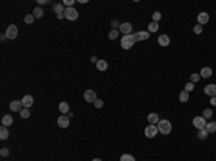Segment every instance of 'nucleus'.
<instances>
[{
    "mask_svg": "<svg viewBox=\"0 0 216 161\" xmlns=\"http://www.w3.org/2000/svg\"><path fill=\"white\" fill-rule=\"evenodd\" d=\"M45 3H48V0H38V5H45Z\"/></svg>",
    "mask_w": 216,
    "mask_h": 161,
    "instance_id": "obj_43",
    "label": "nucleus"
},
{
    "mask_svg": "<svg viewBox=\"0 0 216 161\" xmlns=\"http://www.w3.org/2000/svg\"><path fill=\"white\" fill-rule=\"evenodd\" d=\"M97 69L101 72H105L108 69V62L107 61H104V59H101V61L97 62Z\"/></svg>",
    "mask_w": 216,
    "mask_h": 161,
    "instance_id": "obj_19",
    "label": "nucleus"
},
{
    "mask_svg": "<svg viewBox=\"0 0 216 161\" xmlns=\"http://www.w3.org/2000/svg\"><path fill=\"white\" fill-rule=\"evenodd\" d=\"M157 134H159V128H157V125H151V124H148V127H146V129H144V135H146L147 138H154Z\"/></svg>",
    "mask_w": 216,
    "mask_h": 161,
    "instance_id": "obj_5",
    "label": "nucleus"
},
{
    "mask_svg": "<svg viewBox=\"0 0 216 161\" xmlns=\"http://www.w3.org/2000/svg\"><path fill=\"white\" fill-rule=\"evenodd\" d=\"M207 22H209V14H207L206 12H200V13L197 14V24L203 26V24H206Z\"/></svg>",
    "mask_w": 216,
    "mask_h": 161,
    "instance_id": "obj_10",
    "label": "nucleus"
},
{
    "mask_svg": "<svg viewBox=\"0 0 216 161\" xmlns=\"http://www.w3.org/2000/svg\"><path fill=\"white\" fill-rule=\"evenodd\" d=\"M157 30H159V23H156V22L148 23V32H150V33H154Z\"/></svg>",
    "mask_w": 216,
    "mask_h": 161,
    "instance_id": "obj_26",
    "label": "nucleus"
},
{
    "mask_svg": "<svg viewBox=\"0 0 216 161\" xmlns=\"http://www.w3.org/2000/svg\"><path fill=\"white\" fill-rule=\"evenodd\" d=\"M62 5L66 6V7H72V6L75 5V0H64V2H62Z\"/></svg>",
    "mask_w": 216,
    "mask_h": 161,
    "instance_id": "obj_36",
    "label": "nucleus"
},
{
    "mask_svg": "<svg viewBox=\"0 0 216 161\" xmlns=\"http://www.w3.org/2000/svg\"><path fill=\"white\" fill-rule=\"evenodd\" d=\"M193 32H195L196 35H200L202 33V26H200V24H196V26L193 28Z\"/></svg>",
    "mask_w": 216,
    "mask_h": 161,
    "instance_id": "obj_37",
    "label": "nucleus"
},
{
    "mask_svg": "<svg viewBox=\"0 0 216 161\" xmlns=\"http://www.w3.org/2000/svg\"><path fill=\"white\" fill-rule=\"evenodd\" d=\"M206 119L203 118V117H195L193 118V127L196 128L197 131H200V129H205L206 128Z\"/></svg>",
    "mask_w": 216,
    "mask_h": 161,
    "instance_id": "obj_4",
    "label": "nucleus"
},
{
    "mask_svg": "<svg viewBox=\"0 0 216 161\" xmlns=\"http://www.w3.org/2000/svg\"><path fill=\"white\" fill-rule=\"evenodd\" d=\"M195 89V84L193 82H187L186 85H184V91H187V92H192Z\"/></svg>",
    "mask_w": 216,
    "mask_h": 161,
    "instance_id": "obj_35",
    "label": "nucleus"
},
{
    "mask_svg": "<svg viewBox=\"0 0 216 161\" xmlns=\"http://www.w3.org/2000/svg\"><path fill=\"white\" fill-rule=\"evenodd\" d=\"M43 13H45V12H43V9L42 7H40V6H38V7H35V9H33V16H35V19H39V17H42L43 16Z\"/></svg>",
    "mask_w": 216,
    "mask_h": 161,
    "instance_id": "obj_23",
    "label": "nucleus"
},
{
    "mask_svg": "<svg viewBox=\"0 0 216 161\" xmlns=\"http://www.w3.org/2000/svg\"><path fill=\"white\" fill-rule=\"evenodd\" d=\"M148 38H150V32H148V30H140V32H136V33H134L136 42H138V40H147Z\"/></svg>",
    "mask_w": 216,
    "mask_h": 161,
    "instance_id": "obj_9",
    "label": "nucleus"
},
{
    "mask_svg": "<svg viewBox=\"0 0 216 161\" xmlns=\"http://www.w3.org/2000/svg\"><path fill=\"white\" fill-rule=\"evenodd\" d=\"M136 43V39H134V35H124L121 38V47L124 51H128L131 49Z\"/></svg>",
    "mask_w": 216,
    "mask_h": 161,
    "instance_id": "obj_2",
    "label": "nucleus"
},
{
    "mask_svg": "<svg viewBox=\"0 0 216 161\" xmlns=\"http://www.w3.org/2000/svg\"><path fill=\"white\" fill-rule=\"evenodd\" d=\"M22 105H23V108H30L33 105V96L32 95H25L23 98H22Z\"/></svg>",
    "mask_w": 216,
    "mask_h": 161,
    "instance_id": "obj_13",
    "label": "nucleus"
},
{
    "mask_svg": "<svg viewBox=\"0 0 216 161\" xmlns=\"http://www.w3.org/2000/svg\"><path fill=\"white\" fill-rule=\"evenodd\" d=\"M0 39H2V40H5V39H7V36H6V35H2V36H0Z\"/></svg>",
    "mask_w": 216,
    "mask_h": 161,
    "instance_id": "obj_45",
    "label": "nucleus"
},
{
    "mask_svg": "<svg viewBox=\"0 0 216 161\" xmlns=\"http://www.w3.org/2000/svg\"><path fill=\"white\" fill-rule=\"evenodd\" d=\"M179 101H180V102H187L189 101V92L183 89L180 94H179Z\"/></svg>",
    "mask_w": 216,
    "mask_h": 161,
    "instance_id": "obj_25",
    "label": "nucleus"
},
{
    "mask_svg": "<svg viewBox=\"0 0 216 161\" xmlns=\"http://www.w3.org/2000/svg\"><path fill=\"white\" fill-rule=\"evenodd\" d=\"M199 80H200V75H199V73H192V75H190V82L196 84Z\"/></svg>",
    "mask_w": 216,
    "mask_h": 161,
    "instance_id": "obj_34",
    "label": "nucleus"
},
{
    "mask_svg": "<svg viewBox=\"0 0 216 161\" xmlns=\"http://www.w3.org/2000/svg\"><path fill=\"white\" fill-rule=\"evenodd\" d=\"M65 19L66 20H71V22H74V20L78 19V16H79V13H78V10L74 9V7H66L65 9Z\"/></svg>",
    "mask_w": 216,
    "mask_h": 161,
    "instance_id": "obj_3",
    "label": "nucleus"
},
{
    "mask_svg": "<svg viewBox=\"0 0 216 161\" xmlns=\"http://www.w3.org/2000/svg\"><path fill=\"white\" fill-rule=\"evenodd\" d=\"M59 111H61L64 115H68V112H69V104L65 102V101L61 102V104H59Z\"/></svg>",
    "mask_w": 216,
    "mask_h": 161,
    "instance_id": "obj_20",
    "label": "nucleus"
},
{
    "mask_svg": "<svg viewBox=\"0 0 216 161\" xmlns=\"http://www.w3.org/2000/svg\"><path fill=\"white\" fill-rule=\"evenodd\" d=\"M84 99L87 101V102H89V104H91V102H95V101L98 99V98H97V92H95L94 89H87L84 92Z\"/></svg>",
    "mask_w": 216,
    "mask_h": 161,
    "instance_id": "obj_7",
    "label": "nucleus"
},
{
    "mask_svg": "<svg viewBox=\"0 0 216 161\" xmlns=\"http://www.w3.org/2000/svg\"><path fill=\"white\" fill-rule=\"evenodd\" d=\"M118 32L122 35H131L133 32V24L130 22H124V23H120V28H118Z\"/></svg>",
    "mask_w": 216,
    "mask_h": 161,
    "instance_id": "obj_6",
    "label": "nucleus"
},
{
    "mask_svg": "<svg viewBox=\"0 0 216 161\" xmlns=\"http://www.w3.org/2000/svg\"><path fill=\"white\" fill-rule=\"evenodd\" d=\"M157 128H159V133H161L163 135H167V134L172 133V122H170L169 119H160L159 124H157Z\"/></svg>",
    "mask_w": 216,
    "mask_h": 161,
    "instance_id": "obj_1",
    "label": "nucleus"
},
{
    "mask_svg": "<svg viewBox=\"0 0 216 161\" xmlns=\"http://www.w3.org/2000/svg\"><path fill=\"white\" fill-rule=\"evenodd\" d=\"M205 94L209 95V96H216V84H209V85L205 86Z\"/></svg>",
    "mask_w": 216,
    "mask_h": 161,
    "instance_id": "obj_12",
    "label": "nucleus"
},
{
    "mask_svg": "<svg viewBox=\"0 0 216 161\" xmlns=\"http://www.w3.org/2000/svg\"><path fill=\"white\" fill-rule=\"evenodd\" d=\"M53 12L56 14H59V13H65V6L62 5V3H56V5H53Z\"/></svg>",
    "mask_w": 216,
    "mask_h": 161,
    "instance_id": "obj_22",
    "label": "nucleus"
},
{
    "mask_svg": "<svg viewBox=\"0 0 216 161\" xmlns=\"http://www.w3.org/2000/svg\"><path fill=\"white\" fill-rule=\"evenodd\" d=\"M207 129L205 128V129H200V131H197V138H200V140H205V138L207 137Z\"/></svg>",
    "mask_w": 216,
    "mask_h": 161,
    "instance_id": "obj_29",
    "label": "nucleus"
},
{
    "mask_svg": "<svg viewBox=\"0 0 216 161\" xmlns=\"http://www.w3.org/2000/svg\"><path fill=\"white\" fill-rule=\"evenodd\" d=\"M68 117H69V118H72V117H74V112H71V111H69V112H68Z\"/></svg>",
    "mask_w": 216,
    "mask_h": 161,
    "instance_id": "obj_46",
    "label": "nucleus"
},
{
    "mask_svg": "<svg viewBox=\"0 0 216 161\" xmlns=\"http://www.w3.org/2000/svg\"><path fill=\"white\" fill-rule=\"evenodd\" d=\"M118 35H120V32H118V29H113L110 33H108V38L111 39V40H114V39L118 38Z\"/></svg>",
    "mask_w": 216,
    "mask_h": 161,
    "instance_id": "obj_28",
    "label": "nucleus"
},
{
    "mask_svg": "<svg viewBox=\"0 0 216 161\" xmlns=\"http://www.w3.org/2000/svg\"><path fill=\"white\" fill-rule=\"evenodd\" d=\"M210 105L212 107H216V96H212L210 98Z\"/></svg>",
    "mask_w": 216,
    "mask_h": 161,
    "instance_id": "obj_41",
    "label": "nucleus"
},
{
    "mask_svg": "<svg viewBox=\"0 0 216 161\" xmlns=\"http://www.w3.org/2000/svg\"><path fill=\"white\" fill-rule=\"evenodd\" d=\"M206 129L209 134H213L216 133V121H210V122L206 124Z\"/></svg>",
    "mask_w": 216,
    "mask_h": 161,
    "instance_id": "obj_24",
    "label": "nucleus"
},
{
    "mask_svg": "<svg viewBox=\"0 0 216 161\" xmlns=\"http://www.w3.org/2000/svg\"><path fill=\"white\" fill-rule=\"evenodd\" d=\"M120 161H136V158L131 155V154H122L120 157Z\"/></svg>",
    "mask_w": 216,
    "mask_h": 161,
    "instance_id": "obj_27",
    "label": "nucleus"
},
{
    "mask_svg": "<svg viewBox=\"0 0 216 161\" xmlns=\"http://www.w3.org/2000/svg\"><path fill=\"white\" fill-rule=\"evenodd\" d=\"M111 28H113V29L120 28V23H118L117 20H111Z\"/></svg>",
    "mask_w": 216,
    "mask_h": 161,
    "instance_id": "obj_40",
    "label": "nucleus"
},
{
    "mask_svg": "<svg viewBox=\"0 0 216 161\" xmlns=\"http://www.w3.org/2000/svg\"><path fill=\"white\" fill-rule=\"evenodd\" d=\"M58 127H61V128L69 127V117H68V115H61V117L58 118Z\"/></svg>",
    "mask_w": 216,
    "mask_h": 161,
    "instance_id": "obj_11",
    "label": "nucleus"
},
{
    "mask_svg": "<svg viewBox=\"0 0 216 161\" xmlns=\"http://www.w3.org/2000/svg\"><path fill=\"white\" fill-rule=\"evenodd\" d=\"M5 35L7 36V39H16V36H17V26L16 24H9Z\"/></svg>",
    "mask_w": 216,
    "mask_h": 161,
    "instance_id": "obj_8",
    "label": "nucleus"
},
{
    "mask_svg": "<svg viewBox=\"0 0 216 161\" xmlns=\"http://www.w3.org/2000/svg\"><path fill=\"white\" fill-rule=\"evenodd\" d=\"M33 22H35V16L33 14H26L25 16V23L26 24H32Z\"/></svg>",
    "mask_w": 216,
    "mask_h": 161,
    "instance_id": "obj_31",
    "label": "nucleus"
},
{
    "mask_svg": "<svg viewBox=\"0 0 216 161\" xmlns=\"http://www.w3.org/2000/svg\"><path fill=\"white\" fill-rule=\"evenodd\" d=\"M212 73H213V71H212V68H209V66L202 68V69H200V72H199L200 78H210Z\"/></svg>",
    "mask_w": 216,
    "mask_h": 161,
    "instance_id": "obj_17",
    "label": "nucleus"
},
{
    "mask_svg": "<svg viewBox=\"0 0 216 161\" xmlns=\"http://www.w3.org/2000/svg\"><path fill=\"white\" fill-rule=\"evenodd\" d=\"M20 117L23 119H28L29 117H30V112H29V109L28 108H23L22 111H20Z\"/></svg>",
    "mask_w": 216,
    "mask_h": 161,
    "instance_id": "obj_32",
    "label": "nucleus"
},
{
    "mask_svg": "<svg viewBox=\"0 0 216 161\" xmlns=\"http://www.w3.org/2000/svg\"><path fill=\"white\" fill-rule=\"evenodd\" d=\"M13 124V117L12 115H3V118H2V125H5V127H10Z\"/></svg>",
    "mask_w": 216,
    "mask_h": 161,
    "instance_id": "obj_18",
    "label": "nucleus"
},
{
    "mask_svg": "<svg viewBox=\"0 0 216 161\" xmlns=\"http://www.w3.org/2000/svg\"><path fill=\"white\" fill-rule=\"evenodd\" d=\"M160 20H161V13H160V12H154V13H153V22L159 23Z\"/></svg>",
    "mask_w": 216,
    "mask_h": 161,
    "instance_id": "obj_33",
    "label": "nucleus"
},
{
    "mask_svg": "<svg viewBox=\"0 0 216 161\" xmlns=\"http://www.w3.org/2000/svg\"><path fill=\"white\" fill-rule=\"evenodd\" d=\"M10 107V111H13V112H17V111H22V101H12L9 104Z\"/></svg>",
    "mask_w": 216,
    "mask_h": 161,
    "instance_id": "obj_15",
    "label": "nucleus"
},
{
    "mask_svg": "<svg viewBox=\"0 0 216 161\" xmlns=\"http://www.w3.org/2000/svg\"><path fill=\"white\" fill-rule=\"evenodd\" d=\"M212 115H213V111H212L210 108H206L205 111H203V118H205V119L212 118Z\"/></svg>",
    "mask_w": 216,
    "mask_h": 161,
    "instance_id": "obj_30",
    "label": "nucleus"
},
{
    "mask_svg": "<svg viewBox=\"0 0 216 161\" xmlns=\"http://www.w3.org/2000/svg\"><path fill=\"white\" fill-rule=\"evenodd\" d=\"M147 121H148V124H151V125L159 124V121H160L159 114H156V112H151V114H148V115H147Z\"/></svg>",
    "mask_w": 216,
    "mask_h": 161,
    "instance_id": "obj_16",
    "label": "nucleus"
},
{
    "mask_svg": "<svg viewBox=\"0 0 216 161\" xmlns=\"http://www.w3.org/2000/svg\"><path fill=\"white\" fill-rule=\"evenodd\" d=\"M64 17H65V14H64V13H59V14H56V19H58V20L64 19Z\"/></svg>",
    "mask_w": 216,
    "mask_h": 161,
    "instance_id": "obj_42",
    "label": "nucleus"
},
{
    "mask_svg": "<svg viewBox=\"0 0 216 161\" xmlns=\"http://www.w3.org/2000/svg\"><path fill=\"white\" fill-rule=\"evenodd\" d=\"M94 105L97 107V108H102V107H104V101L102 99H97L94 102Z\"/></svg>",
    "mask_w": 216,
    "mask_h": 161,
    "instance_id": "obj_39",
    "label": "nucleus"
},
{
    "mask_svg": "<svg viewBox=\"0 0 216 161\" xmlns=\"http://www.w3.org/2000/svg\"><path fill=\"white\" fill-rule=\"evenodd\" d=\"M9 148H2V150H0V155L2 157H7L9 155Z\"/></svg>",
    "mask_w": 216,
    "mask_h": 161,
    "instance_id": "obj_38",
    "label": "nucleus"
},
{
    "mask_svg": "<svg viewBox=\"0 0 216 161\" xmlns=\"http://www.w3.org/2000/svg\"><path fill=\"white\" fill-rule=\"evenodd\" d=\"M157 42H159L160 46H163V47L169 46V45H170V38H169V35H160L159 39H157Z\"/></svg>",
    "mask_w": 216,
    "mask_h": 161,
    "instance_id": "obj_14",
    "label": "nucleus"
},
{
    "mask_svg": "<svg viewBox=\"0 0 216 161\" xmlns=\"http://www.w3.org/2000/svg\"><path fill=\"white\" fill-rule=\"evenodd\" d=\"M91 62H94V63H97V62H98V59H97V56H92V58H91Z\"/></svg>",
    "mask_w": 216,
    "mask_h": 161,
    "instance_id": "obj_44",
    "label": "nucleus"
},
{
    "mask_svg": "<svg viewBox=\"0 0 216 161\" xmlns=\"http://www.w3.org/2000/svg\"><path fill=\"white\" fill-rule=\"evenodd\" d=\"M0 138H2L3 141L9 138V129H7V127H5V125H2V128H0Z\"/></svg>",
    "mask_w": 216,
    "mask_h": 161,
    "instance_id": "obj_21",
    "label": "nucleus"
},
{
    "mask_svg": "<svg viewBox=\"0 0 216 161\" xmlns=\"http://www.w3.org/2000/svg\"><path fill=\"white\" fill-rule=\"evenodd\" d=\"M92 161H102V160H101V158H94Z\"/></svg>",
    "mask_w": 216,
    "mask_h": 161,
    "instance_id": "obj_47",
    "label": "nucleus"
}]
</instances>
